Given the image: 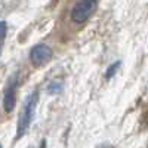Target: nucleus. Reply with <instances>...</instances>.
<instances>
[{
  "label": "nucleus",
  "mask_w": 148,
  "mask_h": 148,
  "mask_svg": "<svg viewBox=\"0 0 148 148\" xmlns=\"http://www.w3.org/2000/svg\"><path fill=\"white\" fill-rule=\"evenodd\" d=\"M37 101H39V93L33 92L28 98L25 104H24V108H22V113L19 116V120H18V127H16V139L22 138L24 135L27 133L31 121H33V117H34V111H36V105H37Z\"/></svg>",
  "instance_id": "1"
},
{
  "label": "nucleus",
  "mask_w": 148,
  "mask_h": 148,
  "mask_svg": "<svg viewBox=\"0 0 148 148\" xmlns=\"http://www.w3.org/2000/svg\"><path fill=\"white\" fill-rule=\"evenodd\" d=\"M98 8L96 0H79L71 10V19L76 24H83L88 21Z\"/></svg>",
  "instance_id": "2"
},
{
  "label": "nucleus",
  "mask_w": 148,
  "mask_h": 148,
  "mask_svg": "<svg viewBox=\"0 0 148 148\" xmlns=\"http://www.w3.org/2000/svg\"><path fill=\"white\" fill-rule=\"evenodd\" d=\"M52 56H53L52 49L46 45H37L30 52V61L36 67H42V65L47 64L49 61L52 59Z\"/></svg>",
  "instance_id": "3"
},
{
  "label": "nucleus",
  "mask_w": 148,
  "mask_h": 148,
  "mask_svg": "<svg viewBox=\"0 0 148 148\" xmlns=\"http://www.w3.org/2000/svg\"><path fill=\"white\" fill-rule=\"evenodd\" d=\"M16 92H18V76L14 74L6 84L5 98H3V107L8 113L14 111V108L16 105Z\"/></svg>",
  "instance_id": "4"
},
{
  "label": "nucleus",
  "mask_w": 148,
  "mask_h": 148,
  "mask_svg": "<svg viewBox=\"0 0 148 148\" xmlns=\"http://www.w3.org/2000/svg\"><path fill=\"white\" fill-rule=\"evenodd\" d=\"M6 33H8V25L5 21H0V53L5 45V39H6Z\"/></svg>",
  "instance_id": "5"
},
{
  "label": "nucleus",
  "mask_w": 148,
  "mask_h": 148,
  "mask_svg": "<svg viewBox=\"0 0 148 148\" xmlns=\"http://www.w3.org/2000/svg\"><path fill=\"white\" fill-rule=\"evenodd\" d=\"M117 67H119V64H114V65H111L110 67V70L107 71V77H111V76H113V73L117 70Z\"/></svg>",
  "instance_id": "6"
},
{
  "label": "nucleus",
  "mask_w": 148,
  "mask_h": 148,
  "mask_svg": "<svg viewBox=\"0 0 148 148\" xmlns=\"http://www.w3.org/2000/svg\"><path fill=\"white\" fill-rule=\"evenodd\" d=\"M98 148H113L111 145H101V147H98Z\"/></svg>",
  "instance_id": "7"
},
{
  "label": "nucleus",
  "mask_w": 148,
  "mask_h": 148,
  "mask_svg": "<svg viewBox=\"0 0 148 148\" xmlns=\"http://www.w3.org/2000/svg\"><path fill=\"white\" fill-rule=\"evenodd\" d=\"M0 148H2V147H0Z\"/></svg>",
  "instance_id": "8"
}]
</instances>
